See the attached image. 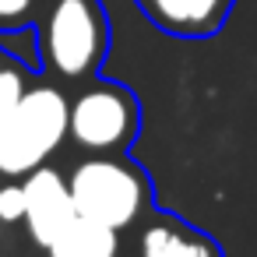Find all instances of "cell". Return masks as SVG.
Wrapping results in <instances>:
<instances>
[{
  "instance_id": "1",
  "label": "cell",
  "mask_w": 257,
  "mask_h": 257,
  "mask_svg": "<svg viewBox=\"0 0 257 257\" xmlns=\"http://www.w3.org/2000/svg\"><path fill=\"white\" fill-rule=\"evenodd\" d=\"M43 60L64 78H85L109 46V22L99 0H43L39 11Z\"/></svg>"
},
{
  "instance_id": "2",
  "label": "cell",
  "mask_w": 257,
  "mask_h": 257,
  "mask_svg": "<svg viewBox=\"0 0 257 257\" xmlns=\"http://www.w3.org/2000/svg\"><path fill=\"white\" fill-rule=\"evenodd\" d=\"M71 131V106L57 88H32L22 95L15 116L0 134V173L29 176Z\"/></svg>"
},
{
  "instance_id": "3",
  "label": "cell",
  "mask_w": 257,
  "mask_h": 257,
  "mask_svg": "<svg viewBox=\"0 0 257 257\" xmlns=\"http://www.w3.org/2000/svg\"><path fill=\"white\" fill-rule=\"evenodd\" d=\"M71 194L78 204V215H88L95 222H106L113 229L131 225L145 204H148V183L145 176L116 159H88L71 176Z\"/></svg>"
},
{
  "instance_id": "4",
  "label": "cell",
  "mask_w": 257,
  "mask_h": 257,
  "mask_svg": "<svg viewBox=\"0 0 257 257\" xmlns=\"http://www.w3.org/2000/svg\"><path fill=\"white\" fill-rule=\"evenodd\" d=\"M138 131V102L120 85H95L71 106V134L81 148L113 152Z\"/></svg>"
},
{
  "instance_id": "5",
  "label": "cell",
  "mask_w": 257,
  "mask_h": 257,
  "mask_svg": "<svg viewBox=\"0 0 257 257\" xmlns=\"http://www.w3.org/2000/svg\"><path fill=\"white\" fill-rule=\"evenodd\" d=\"M25 197H29V208H25V222L36 236L39 246H53V239L74 222L78 215V204H74V194H71V180H64L57 169H32L25 176Z\"/></svg>"
},
{
  "instance_id": "6",
  "label": "cell",
  "mask_w": 257,
  "mask_h": 257,
  "mask_svg": "<svg viewBox=\"0 0 257 257\" xmlns=\"http://www.w3.org/2000/svg\"><path fill=\"white\" fill-rule=\"evenodd\" d=\"M236 0H138V8L169 36L204 39L215 36Z\"/></svg>"
},
{
  "instance_id": "7",
  "label": "cell",
  "mask_w": 257,
  "mask_h": 257,
  "mask_svg": "<svg viewBox=\"0 0 257 257\" xmlns=\"http://www.w3.org/2000/svg\"><path fill=\"white\" fill-rule=\"evenodd\" d=\"M50 257H116V229L88 215H74V222L53 239Z\"/></svg>"
},
{
  "instance_id": "8",
  "label": "cell",
  "mask_w": 257,
  "mask_h": 257,
  "mask_svg": "<svg viewBox=\"0 0 257 257\" xmlns=\"http://www.w3.org/2000/svg\"><path fill=\"white\" fill-rule=\"evenodd\" d=\"M187 236L176 232L173 225H152L141 236V253L145 257H183L187 253Z\"/></svg>"
},
{
  "instance_id": "9",
  "label": "cell",
  "mask_w": 257,
  "mask_h": 257,
  "mask_svg": "<svg viewBox=\"0 0 257 257\" xmlns=\"http://www.w3.org/2000/svg\"><path fill=\"white\" fill-rule=\"evenodd\" d=\"M43 0H0V32H18L39 22Z\"/></svg>"
},
{
  "instance_id": "10",
  "label": "cell",
  "mask_w": 257,
  "mask_h": 257,
  "mask_svg": "<svg viewBox=\"0 0 257 257\" xmlns=\"http://www.w3.org/2000/svg\"><path fill=\"white\" fill-rule=\"evenodd\" d=\"M22 95H25V88H22V74H18L11 64H0V134H4L8 120L15 116Z\"/></svg>"
},
{
  "instance_id": "11",
  "label": "cell",
  "mask_w": 257,
  "mask_h": 257,
  "mask_svg": "<svg viewBox=\"0 0 257 257\" xmlns=\"http://www.w3.org/2000/svg\"><path fill=\"white\" fill-rule=\"evenodd\" d=\"M25 208H29L25 183L0 187V222H18V218H25Z\"/></svg>"
},
{
  "instance_id": "12",
  "label": "cell",
  "mask_w": 257,
  "mask_h": 257,
  "mask_svg": "<svg viewBox=\"0 0 257 257\" xmlns=\"http://www.w3.org/2000/svg\"><path fill=\"white\" fill-rule=\"evenodd\" d=\"M183 257H215V246L208 243V239H201V236H190V243H187V253Z\"/></svg>"
},
{
  "instance_id": "13",
  "label": "cell",
  "mask_w": 257,
  "mask_h": 257,
  "mask_svg": "<svg viewBox=\"0 0 257 257\" xmlns=\"http://www.w3.org/2000/svg\"><path fill=\"white\" fill-rule=\"evenodd\" d=\"M0 64H8V60H4V53H0Z\"/></svg>"
}]
</instances>
